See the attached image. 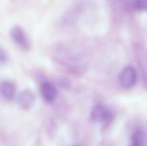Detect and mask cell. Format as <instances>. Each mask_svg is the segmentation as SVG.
<instances>
[{"label":"cell","mask_w":147,"mask_h":146,"mask_svg":"<svg viewBox=\"0 0 147 146\" xmlns=\"http://www.w3.org/2000/svg\"><path fill=\"white\" fill-rule=\"evenodd\" d=\"M9 36L12 41L23 50L28 51L31 45L26 32L20 26L15 25L10 28Z\"/></svg>","instance_id":"6da1fadb"},{"label":"cell","mask_w":147,"mask_h":146,"mask_svg":"<svg viewBox=\"0 0 147 146\" xmlns=\"http://www.w3.org/2000/svg\"><path fill=\"white\" fill-rule=\"evenodd\" d=\"M137 73L136 69L131 65L124 67L120 73L119 81L121 86L125 89L133 88L137 81Z\"/></svg>","instance_id":"7a4b0ae2"},{"label":"cell","mask_w":147,"mask_h":146,"mask_svg":"<svg viewBox=\"0 0 147 146\" xmlns=\"http://www.w3.org/2000/svg\"><path fill=\"white\" fill-rule=\"evenodd\" d=\"M90 117L92 121L102 123L105 126L109 125L113 118L111 111L107 107L101 105L94 107L91 112Z\"/></svg>","instance_id":"3957f363"},{"label":"cell","mask_w":147,"mask_h":146,"mask_svg":"<svg viewBox=\"0 0 147 146\" xmlns=\"http://www.w3.org/2000/svg\"><path fill=\"white\" fill-rule=\"evenodd\" d=\"M35 96L33 92L26 90L22 91L19 94L17 102L20 107L24 110H30L34 104Z\"/></svg>","instance_id":"277c9868"},{"label":"cell","mask_w":147,"mask_h":146,"mask_svg":"<svg viewBox=\"0 0 147 146\" xmlns=\"http://www.w3.org/2000/svg\"><path fill=\"white\" fill-rule=\"evenodd\" d=\"M40 92L43 98L49 103L53 102L56 98L57 90L52 83L45 81L40 86Z\"/></svg>","instance_id":"5b68a950"},{"label":"cell","mask_w":147,"mask_h":146,"mask_svg":"<svg viewBox=\"0 0 147 146\" xmlns=\"http://www.w3.org/2000/svg\"><path fill=\"white\" fill-rule=\"evenodd\" d=\"M16 86L10 81H4L0 85V93L2 96L8 101H12L16 93Z\"/></svg>","instance_id":"8992f818"},{"label":"cell","mask_w":147,"mask_h":146,"mask_svg":"<svg viewBox=\"0 0 147 146\" xmlns=\"http://www.w3.org/2000/svg\"><path fill=\"white\" fill-rule=\"evenodd\" d=\"M131 145L134 146L144 145L145 142V135L141 129L136 128L134 129L130 137Z\"/></svg>","instance_id":"52a82bcc"},{"label":"cell","mask_w":147,"mask_h":146,"mask_svg":"<svg viewBox=\"0 0 147 146\" xmlns=\"http://www.w3.org/2000/svg\"><path fill=\"white\" fill-rule=\"evenodd\" d=\"M8 56L5 50L0 45V64H4L7 62Z\"/></svg>","instance_id":"ba28073f"},{"label":"cell","mask_w":147,"mask_h":146,"mask_svg":"<svg viewBox=\"0 0 147 146\" xmlns=\"http://www.w3.org/2000/svg\"><path fill=\"white\" fill-rule=\"evenodd\" d=\"M135 4L139 9H147V0H135Z\"/></svg>","instance_id":"9c48e42d"}]
</instances>
